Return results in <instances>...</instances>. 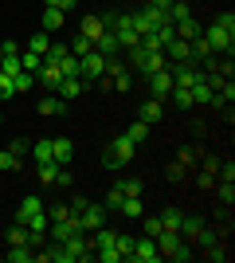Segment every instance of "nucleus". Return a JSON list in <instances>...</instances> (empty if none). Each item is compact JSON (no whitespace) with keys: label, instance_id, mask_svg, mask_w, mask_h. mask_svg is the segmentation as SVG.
<instances>
[{"label":"nucleus","instance_id":"nucleus-1","mask_svg":"<svg viewBox=\"0 0 235 263\" xmlns=\"http://www.w3.org/2000/svg\"><path fill=\"white\" fill-rule=\"evenodd\" d=\"M157 252H161V259H192V248L188 240H180V232H161L157 236Z\"/></svg>","mask_w":235,"mask_h":263},{"label":"nucleus","instance_id":"nucleus-2","mask_svg":"<svg viewBox=\"0 0 235 263\" xmlns=\"http://www.w3.org/2000/svg\"><path fill=\"white\" fill-rule=\"evenodd\" d=\"M16 220H20V224H28L32 232H47V209L39 204V197H24Z\"/></svg>","mask_w":235,"mask_h":263},{"label":"nucleus","instance_id":"nucleus-3","mask_svg":"<svg viewBox=\"0 0 235 263\" xmlns=\"http://www.w3.org/2000/svg\"><path fill=\"white\" fill-rule=\"evenodd\" d=\"M134 149H137V145L122 134V138H114V142L106 145V154H102V165H106V169H122V165H130Z\"/></svg>","mask_w":235,"mask_h":263},{"label":"nucleus","instance_id":"nucleus-4","mask_svg":"<svg viewBox=\"0 0 235 263\" xmlns=\"http://www.w3.org/2000/svg\"><path fill=\"white\" fill-rule=\"evenodd\" d=\"M204 40L212 44V51H216V55H231L235 28H224V24H212V28H204Z\"/></svg>","mask_w":235,"mask_h":263},{"label":"nucleus","instance_id":"nucleus-5","mask_svg":"<svg viewBox=\"0 0 235 263\" xmlns=\"http://www.w3.org/2000/svg\"><path fill=\"white\" fill-rule=\"evenodd\" d=\"M78 63H82V71H78V79H82V87H90V83H98V79L106 75V55H98V51L82 55Z\"/></svg>","mask_w":235,"mask_h":263},{"label":"nucleus","instance_id":"nucleus-6","mask_svg":"<svg viewBox=\"0 0 235 263\" xmlns=\"http://www.w3.org/2000/svg\"><path fill=\"white\" fill-rule=\"evenodd\" d=\"M63 252H67V263H78V259H90V255H94V248H90V240L82 236V232H75V236H67V240H63Z\"/></svg>","mask_w":235,"mask_h":263},{"label":"nucleus","instance_id":"nucleus-7","mask_svg":"<svg viewBox=\"0 0 235 263\" xmlns=\"http://www.w3.org/2000/svg\"><path fill=\"white\" fill-rule=\"evenodd\" d=\"M98 224H106V204H87L78 212V228L82 232H94Z\"/></svg>","mask_w":235,"mask_h":263},{"label":"nucleus","instance_id":"nucleus-8","mask_svg":"<svg viewBox=\"0 0 235 263\" xmlns=\"http://www.w3.org/2000/svg\"><path fill=\"white\" fill-rule=\"evenodd\" d=\"M75 232H82L75 212H71V216H63V220H51V240H55V243H63L67 236H75Z\"/></svg>","mask_w":235,"mask_h":263},{"label":"nucleus","instance_id":"nucleus-9","mask_svg":"<svg viewBox=\"0 0 235 263\" xmlns=\"http://www.w3.org/2000/svg\"><path fill=\"white\" fill-rule=\"evenodd\" d=\"M134 259H137V263H157V259H161V252H157V240L141 236V240L134 243Z\"/></svg>","mask_w":235,"mask_h":263},{"label":"nucleus","instance_id":"nucleus-10","mask_svg":"<svg viewBox=\"0 0 235 263\" xmlns=\"http://www.w3.org/2000/svg\"><path fill=\"white\" fill-rule=\"evenodd\" d=\"M165 59H173V63H188V59H192L188 40H177V35H173V40L165 44Z\"/></svg>","mask_w":235,"mask_h":263},{"label":"nucleus","instance_id":"nucleus-11","mask_svg":"<svg viewBox=\"0 0 235 263\" xmlns=\"http://www.w3.org/2000/svg\"><path fill=\"white\" fill-rule=\"evenodd\" d=\"M102 32H110V28H106V20H102V16H82V24H78V35H87L90 44H94V40H98Z\"/></svg>","mask_w":235,"mask_h":263},{"label":"nucleus","instance_id":"nucleus-12","mask_svg":"<svg viewBox=\"0 0 235 263\" xmlns=\"http://www.w3.org/2000/svg\"><path fill=\"white\" fill-rule=\"evenodd\" d=\"M149 90H153V99H165L168 90H173V75H168V67L149 75Z\"/></svg>","mask_w":235,"mask_h":263},{"label":"nucleus","instance_id":"nucleus-13","mask_svg":"<svg viewBox=\"0 0 235 263\" xmlns=\"http://www.w3.org/2000/svg\"><path fill=\"white\" fill-rule=\"evenodd\" d=\"M141 122H145V126H157V122H165V106H161V99L141 102Z\"/></svg>","mask_w":235,"mask_h":263},{"label":"nucleus","instance_id":"nucleus-14","mask_svg":"<svg viewBox=\"0 0 235 263\" xmlns=\"http://www.w3.org/2000/svg\"><path fill=\"white\" fill-rule=\"evenodd\" d=\"M114 236H118L114 228L98 224V228H94V236H90V248H94V252H106V248H114Z\"/></svg>","mask_w":235,"mask_h":263},{"label":"nucleus","instance_id":"nucleus-15","mask_svg":"<svg viewBox=\"0 0 235 263\" xmlns=\"http://www.w3.org/2000/svg\"><path fill=\"white\" fill-rule=\"evenodd\" d=\"M59 79H63V75H59V67H55V63H44L39 71H35V83H39V87H47V90H55V87H59Z\"/></svg>","mask_w":235,"mask_h":263},{"label":"nucleus","instance_id":"nucleus-16","mask_svg":"<svg viewBox=\"0 0 235 263\" xmlns=\"http://www.w3.org/2000/svg\"><path fill=\"white\" fill-rule=\"evenodd\" d=\"M71 154H75V145H71L67 138H55V142H51V161L55 165H71Z\"/></svg>","mask_w":235,"mask_h":263},{"label":"nucleus","instance_id":"nucleus-17","mask_svg":"<svg viewBox=\"0 0 235 263\" xmlns=\"http://www.w3.org/2000/svg\"><path fill=\"white\" fill-rule=\"evenodd\" d=\"M55 95L63 102H71V99H78L82 95V79H59V87H55Z\"/></svg>","mask_w":235,"mask_h":263},{"label":"nucleus","instance_id":"nucleus-18","mask_svg":"<svg viewBox=\"0 0 235 263\" xmlns=\"http://www.w3.org/2000/svg\"><path fill=\"white\" fill-rule=\"evenodd\" d=\"M63 110H67V102L59 99V95H47V99H39V114H44V118H59Z\"/></svg>","mask_w":235,"mask_h":263},{"label":"nucleus","instance_id":"nucleus-19","mask_svg":"<svg viewBox=\"0 0 235 263\" xmlns=\"http://www.w3.org/2000/svg\"><path fill=\"white\" fill-rule=\"evenodd\" d=\"M173 32H177V40H196V35H200L204 28H200V24H196V16H188V20L173 24Z\"/></svg>","mask_w":235,"mask_h":263},{"label":"nucleus","instance_id":"nucleus-20","mask_svg":"<svg viewBox=\"0 0 235 263\" xmlns=\"http://www.w3.org/2000/svg\"><path fill=\"white\" fill-rule=\"evenodd\" d=\"M118 212H122L125 220H141V197H122V204H118Z\"/></svg>","mask_w":235,"mask_h":263},{"label":"nucleus","instance_id":"nucleus-21","mask_svg":"<svg viewBox=\"0 0 235 263\" xmlns=\"http://www.w3.org/2000/svg\"><path fill=\"white\" fill-rule=\"evenodd\" d=\"M67 24V12H59V8H44V32H59Z\"/></svg>","mask_w":235,"mask_h":263},{"label":"nucleus","instance_id":"nucleus-22","mask_svg":"<svg viewBox=\"0 0 235 263\" xmlns=\"http://www.w3.org/2000/svg\"><path fill=\"white\" fill-rule=\"evenodd\" d=\"M94 51L106 55V59H110V55H118V40H114V32H102L98 40H94Z\"/></svg>","mask_w":235,"mask_h":263},{"label":"nucleus","instance_id":"nucleus-23","mask_svg":"<svg viewBox=\"0 0 235 263\" xmlns=\"http://www.w3.org/2000/svg\"><path fill=\"white\" fill-rule=\"evenodd\" d=\"M204 228V220H196V216H180V240H196V232Z\"/></svg>","mask_w":235,"mask_h":263},{"label":"nucleus","instance_id":"nucleus-24","mask_svg":"<svg viewBox=\"0 0 235 263\" xmlns=\"http://www.w3.org/2000/svg\"><path fill=\"white\" fill-rule=\"evenodd\" d=\"M106 83H110L114 90H122V95H125V90L134 87V71H125V67H122V71H114V75L106 79Z\"/></svg>","mask_w":235,"mask_h":263},{"label":"nucleus","instance_id":"nucleus-25","mask_svg":"<svg viewBox=\"0 0 235 263\" xmlns=\"http://www.w3.org/2000/svg\"><path fill=\"white\" fill-rule=\"evenodd\" d=\"M168 95H173V106H177V110H192V106H196V102H192V90H188V87H173Z\"/></svg>","mask_w":235,"mask_h":263},{"label":"nucleus","instance_id":"nucleus-26","mask_svg":"<svg viewBox=\"0 0 235 263\" xmlns=\"http://www.w3.org/2000/svg\"><path fill=\"white\" fill-rule=\"evenodd\" d=\"M134 236H125V232H118V236H114V248H118V252H122V259H134Z\"/></svg>","mask_w":235,"mask_h":263},{"label":"nucleus","instance_id":"nucleus-27","mask_svg":"<svg viewBox=\"0 0 235 263\" xmlns=\"http://www.w3.org/2000/svg\"><path fill=\"white\" fill-rule=\"evenodd\" d=\"M180 216H184L180 209H165V212H161V228H165V232H177L180 228Z\"/></svg>","mask_w":235,"mask_h":263},{"label":"nucleus","instance_id":"nucleus-28","mask_svg":"<svg viewBox=\"0 0 235 263\" xmlns=\"http://www.w3.org/2000/svg\"><path fill=\"white\" fill-rule=\"evenodd\" d=\"M125 138H130V142H134V145H141V142H145V138H149V126H145V122H141V118H137L134 126L125 130Z\"/></svg>","mask_w":235,"mask_h":263},{"label":"nucleus","instance_id":"nucleus-29","mask_svg":"<svg viewBox=\"0 0 235 263\" xmlns=\"http://www.w3.org/2000/svg\"><path fill=\"white\" fill-rule=\"evenodd\" d=\"M94 51V44H90L87 35H75V40H71V55H75V59H82V55H90Z\"/></svg>","mask_w":235,"mask_h":263},{"label":"nucleus","instance_id":"nucleus-30","mask_svg":"<svg viewBox=\"0 0 235 263\" xmlns=\"http://www.w3.org/2000/svg\"><path fill=\"white\" fill-rule=\"evenodd\" d=\"M47 47H51V40H47V32H35L32 40H28V51H35V55H47Z\"/></svg>","mask_w":235,"mask_h":263},{"label":"nucleus","instance_id":"nucleus-31","mask_svg":"<svg viewBox=\"0 0 235 263\" xmlns=\"http://www.w3.org/2000/svg\"><path fill=\"white\" fill-rule=\"evenodd\" d=\"M20 67H24V71H32V75H35V71L44 67V55H35V51H24V55H20Z\"/></svg>","mask_w":235,"mask_h":263},{"label":"nucleus","instance_id":"nucleus-32","mask_svg":"<svg viewBox=\"0 0 235 263\" xmlns=\"http://www.w3.org/2000/svg\"><path fill=\"white\" fill-rule=\"evenodd\" d=\"M55 177H59L55 161H39V181H44V185H55Z\"/></svg>","mask_w":235,"mask_h":263},{"label":"nucleus","instance_id":"nucleus-33","mask_svg":"<svg viewBox=\"0 0 235 263\" xmlns=\"http://www.w3.org/2000/svg\"><path fill=\"white\" fill-rule=\"evenodd\" d=\"M220 236H227V232H212V228H200V232H196V243H200V248H212V243H220Z\"/></svg>","mask_w":235,"mask_h":263},{"label":"nucleus","instance_id":"nucleus-34","mask_svg":"<svg viewBox=\"0 0 235 263\" xmlns=\"http://www.w3.org/2000/svg\"><path fill=\"white\" fill-rule=\"evenodd\" d=\"M32 157H35V165H39V161H51V142H47V138H39V142L32 145Z\"/></svg>","mask_w":235,"mask_h":263},{"label":"nucleus","instance_id":"nucleus-35","mask_svg":"<svg viewBox=\"0 0 235 263\" xmlns=\"http://www.w3.org/2000/svg\"><path fill=\"white\" fill-rule=\"evenodd\" d=\"M0 71H4V75H20V71H24L20 55H0Z\"/></svg>","mask_w":235,"mask_h":263},{"label":"nucleus","instance_id":"nucleus-36","mask_svg":"<svg viewBox=\"0 0 235 263\" xmlns=\"http://www.w3.org/2000/svg\"><path fill=\"white\" fill-rule=\"evenodd\" d=\"M12 243H28V224H20V220H16V224L8 228V248H12Z\"/></svg>","mask_w":235,"mask_h":263},{"label":"nucleus","instance_id":"nucleus-37","mask_svg":"<svg viewBox=\"0 0 235 263\" xmlns=\"http://www.w3.org/2000/svg\"><path fill=\"white\" fill-rule=\"evenodd\" d=\"M12 95H16V79H12V75H4V71H0V102H8Z\"/></svg>","mask_w":235,"mask_h":263},{"label":"nucleus","instance_id":"nucleus-38","mask_svg":"<svg viewBox=\"0 0 235 263\" xmlns=\"http://www.w3.org/2000/svg\"><path fill=\"white\" fill-rule=\"evenodd\" d=\"M0 169H4V173H12V169H20V157L12 154V149H0Z\"/></svg>","mask_w":235,"mask_h":263},{"label":"nucleus","instance_id":"nucleus-39","mask_svg":"<svg viewBox=\"0 0 235 263\" xmlns=\"http://www.w3.org/2000/svg\"><path fill=\"white\" fill-rule=\"evenodd\" d=\"M216 193H220V204H227V209H231V200H235V185H231V181H220V189H216Z\"/></svg>","mask_w":235,"mask_h":263},{"label":"nucleus","instance_id":"nucleus-40","mask_svg":"<svg viewBox=\"0 0 235 263\" xmlns=\"http://www.w3.org/2000/svg\"><path fill=\"white\" fill-rule=\"evenodd\" d=\"M12 79H16V95H20V90H32V87H35V75H32V71H20V75H12Z\"/></svg>","mask_w":235,"mask_h":263},{"label":"nucleus","instance_id":"nucleus-41","mask_svg":"<svg viewBox=\"0 0 235 263\" xmlns=\"http://www.w3.org/2000/svg\"><path fill=\"white\" fill-rule=\"evenodd\" d=\"M118 189H122V197H141V181H118Z\"/></svg>","mask_w":235,"mask_h":263},{"label":"nucleus","instance_id":"nucleus-42","mask_svg":"<svg viewBox=\"0 0 235 263\" xmlns=\"http://www.w3.org/2000/svg\"><path fill=\"white\" fill-rule=\"evenodd\" d=\"M118 204H122V189L114 185L110 193H106V209H110V212H118Z\"/></svg>","mask_w":235,"mask_h":263},{"label":"nucleus","instance_id":"nucleus-43","mask_svg":"<svg viewBox=\"0 0 235 263\" xmlns=\"http://www.w3.org/2000/svg\"><path fill=\"white\" fill-rule=\"evenodd\" d=\"M78 0H44V8H59V12H71Z\"/></svg>","mask_w":235,"mask_h":263},{"label":"nucleus","instance_id":"nucleus-44","mask_svg":"<svg viewBox=\"0 0 235 263\" xmlns=\"http://www.w3.org/2000/svg\"><path fill=\"white\" fill-rule=\"evenodd\" d=\"M161 232H165V228H161V216H157V220H145V236H149V240H157Z\"/></svg>","mask_w":235,"mask_h":263},{"label":"nucleus","instance_id":"nucleus-45","mask_svg":"<svg viewBox=\"0 0 235 263\" xmlns=\"http://www.w3.org/2000/svg\"><path fill=\"white\" fill-rule=\"evenodd\" d=\"M55 185H59V189H71V169H67V165H59V177H55Z\"/></svg>","mask_w":235,"mask_h":263},{"label":"nucleus","instance_id":"nucleus-46","mask_svg":"<svg viewBox=\"0 0 235 263\" xmlns=\"http://www.w3.org/2000/svg\"><path fill=\"white\" fill-rule=\"evenodd\" d=\"M216 173L224 177V181H235V165L231 161H227V165H216Z\"/></svg>","mask_w":235,"mask_h":263},{"label":"nucleus","instance_id":"nucleus-47","mask_svg":"<svg viewBox=\"0 0 235 263\" xmlns=\"http://www.w3.org/2000/svg\"><path fill=\"white\" fill-rule=\"evenodd\" d=\"M177 161H180V165H192V161H196V157H192V145H184V149H180Z\"/></svg>","mask_w":235,"mask_h":263},{"label":"nucleus","instance_id":"nucleus-48","mask_svg":"<svg viewBox=\"0 0 235 263\" xmlns=\"http://www.w3.org/2000/svg\"><path fill=\"white\" fill-rule=\"evenodd\" d=\"M28 149H32V145L24 142V138H16V142H12V154H16V157H20V154H28Z\"/></svg>","mask_w":235,"mask_h":263},{"label":"nucleus","instance_id":"nucleus-49","mask_svg":"<svg viewBox=\"0 0 235 263\" xmlns=\"http://www.w3.org/2000/svg\"><path fill=\"white\" fill-rule=\"evenodd\" d=\"M0 55H20V47L12 44V40H4V44H0Z\"/></svg>","mask_w":235,"mask_h":263},{"label":"nucleus","instance_id":"nucleus-50","mask_svg":"<svg viewBox=\"0 0 235 263\" xmlns=\"http://www.w3.org/2000/svg\"><path fill=\"white\" fill-rule=\"evenodd\" d=\"M216 24H224V28H235V16H231V12H220V20H216Z\"/></svg>","mask_w":235,"mask_h":263},{"label":"nucleus","instance_id":"nucleus-51","mask_svg":"<svg viewBox=\"0 0 235 263\" xmlns=\"http://www.w3.org/2000/svg\"><path fill=\"white\" fill-rule=\"evenodd\" d=\"M145 4H153V8H161V12H168V4H173V0H145Z\"/></svg>","mask_w":235,"mask_h":263},{"label":"nucleus","instance_id":"nucleus-52","mask_svg":"<svg viewBox=\"0 0 235 263\" xmlns=\"http://www.w3.org/2000/svg\"><path fill=\"white\" fill-rule=\"evenodd\" d=\"M0 126H4V114H0Z\"/></svg>","mask_w":235,"mask_h":263}]
</instances>
